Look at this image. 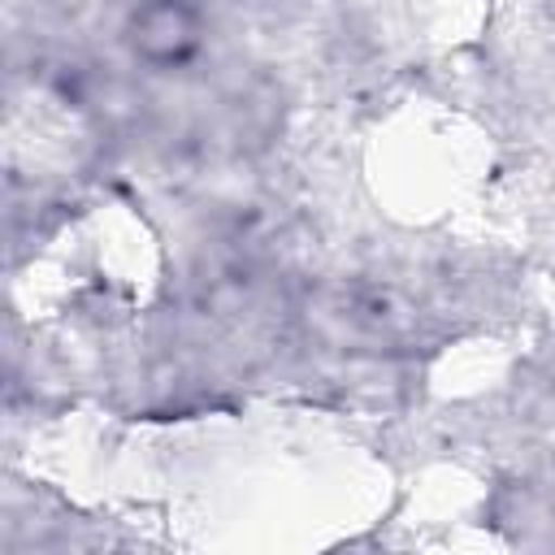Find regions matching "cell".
Here are the masks:
<instances>
[{"mask_svg": "<svg viewBox=\"0 0 555 555\" xmlns=\"http://www.w3.org/2000/svg\"><path fill=\"white\" fill-rule=\"evenodd\" d=\"M139 48L160 61H178L191 48V17L173 4H156L139 22Z\"/></svg>", "mask_w": 555, "mask_h": 555, "instance_id": "6da1fadb", "label": "cell"}]
</instances>
